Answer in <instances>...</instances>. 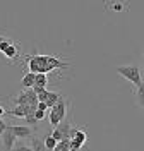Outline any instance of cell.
I'll return each instance as SVG.
<instances>
[{
    "label": "cell",
    "instance_id": "ba28073f",
    "mask_svg": "<svg viewBox=\"0 0 144 151\" xmlns=\"http://www.w3.org/2000/svg\"><path fill=\"white\" fill-rule=\"evenodd\" d=\"M36 108H38V105H16L14 108L7 110V115L24 119L28 113H34V112H36Z\"/></svg>",
    "mask_w": 144,
    "mask_h": 151
},
{
    "label": "cell",
    "instance_id": "5b68a950",
    "mask_svg": "<svg viewBox=\"0 0 144 151\" xmlns=\"http://www.w3.org/2000/svg\"><path fill=\"white\" fill-rule=\"evenodd\" d=\"M87 139V134L84 129H74L70 131V151H76V150H81L84 146V142Z\"/></svg>",
    "mask_w": 144,
    "mask_h": 151
},
{
    "label": "cell",
    "instance_id": "30bf717a",
    "mask_svg": "<svg viewBox=\"0 0 144 151\" xmlns=\"http://www.w3.org/2000/svg\"><path fill=\"white\" fill-rule=\"evenodd\" d=\"M60 98H62V94L58 93V91H48V89H45V91H41V93L38 94V100L47 101V105L50 106V108L57 103Z\"/></svg>",
    "mask_w": 144,
    "mask_h": 151
},
{
    "label": "cell",
    "instance_id": "9a60e30c",
    "mask_svg": "<svg viewBox=\"0 0 144 151\" xmlns=\"http://www.w3.org/2000/svg\"><path fill=\"white\" fill-rule=\"evenodd\" d=\"M55 151H70V137H64L57 142Z\"/></svg>",
    "mask_w": 144,
    "mask_h": 151
},
{
    "label": "cell",
    "instance_id": "7402d4cb",
    "mask_svg": "<svg viewBox=\"0 0 144 151\" xmlns=\"http://www.w3.org/2000/svg\"><path fill=\"white\" fill-rule=\"evenodd\" d=\"M7 125H9V124H7L4 119H2V117H0V136L4 134V131H5V129H7Z\"/></svg>",
    "mask_w": 144,
    "mask_h": 151
},
{
    "label": "cell",
    "instance_id": "603a6c76",
    "mask_svg": "<svg viewBox=\"0 0 144 151\" xmlns=\"http://www.w3.org/2000/svg\"><path fill=\"white\" fill-rule=\"evenodd\" d=\"M38 108H39V110H48L50 106L47 105V101H41V100H39V101H38Z\"/></svg>",
    "mask_w": 144,
    "mask_h": 151
},
{
    "label": "cell",
    "instance_id": "2e32d148",
    "mask_svg": "<svg viewBox=\"0 0 144 151\" xmlns=\"http://www.w3.org/2000/svg\"><path fill=\"white\" fill-rule=\"evenodd\" d=\"M48 84V76L45 72H38L36 74V84L34 86H41V88H47Z\"/></svg>",
    "mask_w": 144,
    "mask_h": 151
},
{
    "label": "cell",
    "instance_id": "9c48e42d",
    "mask_svg": "<svg viewBox=\"0 0 144 151\" xmlns=\"http://www.w3.org/2000/svg\"><path fill=\"white\" fill-rule=\"evenodd\" d=\"M70 131H72L70 124H67V122H64V120H62L58 125H55V127H53L52 136H53L57 141H60V139H64V137H70Z\"/></svg>",
    "mask_w": 144,
    "mask_h": 151
},
{
    "label": "cell",
    "instance_id": "5bb4252c",
    "mask_svg": "<svg viewBox=\"0 0 144 151\" xmlns=\"http://www.w3.org/2000/svg\"><path fill=\"white\" fill-rule=\"evenodd\" d=\"M135 101H137V105L144 110V83L135 88Z\"/></svg>",
    "mask_w": 144,
    "mask_h": 151
},
{
    "label": "cell",
    "instance_id": "4fadbf2b",
    "mask_svg": "<svg viewBox=\"0 0 144 151\" xmlns=\"http://www.w3.org/2000/svg\"><path fill=\"white\" fill-rule=\"evenodd\" d=\"M45 150H48V151H55V146H57V139H55V137H53V136H52V132H50V134H47V136H45Z\"/></svg>",
    "mask_w": 144,
    "mask_h": 151
},
{
    "label": "cell",
    "instance_id": "d6986e66",
    "mask_svg": "<svg viewBox=\"0 0 144 151\" xmlns=\"http://www.w3.org/2000/svg\"><path fill=\"white\" fill-rule=\"evenodd\" d=\"M38 119H36V115L34 113H28L26 117H24V124H29V125H38Z\"/></svg>",
    "mask_w": 144,
    "mask_h": 151
},
{
    "label": "cell",
    "instance_id": "44dd1931",
    "mask_svg": "<svg viewBox=\"0 0 144 151\" xmlns=\"http://www.w3.org/2000/svg\"><path fill=\"white\" fill-rule=\"evenodd\" d=\"M47 112H48V110H39V108H36L34 115H36V119H38V120H43V119L47 117Z\"/></svg>",
    "mask_w": 144,
    "mask_h": 151
},
{
    "label": "cell",
    "instance_id": "cb8c5ba5",
    "mask_svg": "<svg viewBox=\"0 0 144 151\" xmlns=\"http://www.w3.org/2000/svg\"><path fill=\"white\" fill-rule=\"evenodd\" d=\"M4 115H7V108L4 105H0V117H4Z\"/></svg>",
    "mask_w": 144,
    "mask_h": 151
},
{
    "label": "cell",
    "instance_id": "ac0fdd59",
    "mask_svg": "<svg viewBox=\"0 0 144 151\" xmlns=\"http://www.w3.org/2000/svg\"><path fill=\"white\" fill-rule=\"evenodd\" d=\"M31 148H33L34 151H39V150H43V148H45V142H41L38 137H36V134H34V136L31 137Z\"/></svg>",
    "mask_w": 144,
    "mask_h": 151
},
{
    "label": "cell",
    "instance_id": "d4e9b609",
    "mask_svg": "<svg viewBox=\"0 0 144 151\" xmlns=\"http://www.w3.org/2000/svg\"><path fill=\"white\" fill-rule=\"evenodd\" d=\"M143 57H144V55H143Z\"/></svg>",
    "mask_w": 144,
    "mask_h": 151
},
{
    "label": "cell",
    "instance_id": "8992f818",
    "mask_svg": "<svg viewBox=\"0 0 144 151\" xmlns=\"http://www.w3.org/2000/svg\"><path fill=\"white\" fill-rule=\"evenodd\" d=\"M0 141H2V146H4V150H14L16 148V141H17V136H16V132L12 129V125H7V129L4 131V134L0 136Z\"/></svg>",
    "mask_w": 144,
    "mask_h": 151
},
{
    "label": "cell",
    "instance_id": "3957f363",
    "mask_svg": "<svg viewBox=\"0 0 144 151\" xmlns=\"http://www.w3.org/2000/svg\"><path fill=\"white\" fill-rule=\"evenodd\" d=\"M117 72H118L120 76H124L125 79H127L129 83H132L135 88H137V86H141L144 83L143 76H141V69H139L137 65H132V64L118 65V67H117Z\"/></svg>",
    "mask_w": 144,
    "mask_h": 151
},
{
    "label": "cell",
    "instance_id": "277c9868",
    "mask_svg": "<svg viewBox=\"0 0 144 151\" xmlns=\"http://www.w3.org/2000/svg\"><path fill=\"white\" fill-rule=\"evenodd\" d=\"M38 93L34 91V88H24L12 98L14 105H38Z\"/></svg>",
    "mask_w": 144,
    "mask_h": 151
},
{
    "label": "cell",
    "instance_id": "ffe728a7",
    "mask_svg": "<svg viewBox=\"0 0 144 151\" xmlns=\"http://www.w3.org/2000/svg\"><path fill=\"white\" fill-rule=\"evenodd\" d=\"M125 9H127V7L122 5V4H118V2H115V4L112 5V10H113V12H124Z\"/></svg>",
    "mask_w": 144,
    "mask_h": 151
},
{
    "label": "cell",
    "instance_id": "6da1fadb",
    "mask_svg": "<svg viewBox=\"0 0 144 151\" xmlns=\"http://www.w3.org/2000/svg\"><path fill=\"white\" fill-rule=\"evenodd\" d=\"M26 65L31 72H52L55 69H67L69 64L65 60L58 58L57 55H39V53H33V55H26Z\"/></svg>",
    "mask_w": 144,
    "mask_h": 151
},
{
    "label": "cell",
    "instance_id": "52a82bcc",
    "mask_svg": "<svg viewBox=\"0 0 144 151\" xmlns=\"http://www.w3.org/2000/svg\"><path fill=\"white\" fill-rule=\"evenodd\" d=\"M12 129L16 132L17 139H31V137L36 134V131H38L36 125H29V124H24V125H12Z\"/></svg>",
    "mask_w": 144,
    "mask_h": 151
},
{
    "label": "cell",
    "instance_id": "7a4b0ae2",
    "mask_svg": "<svg viewBox=\"0 0 144 151\" xmlns=\"http://www.w3.org/2000/svg\"><path fill=\"white\" fill-rule=\"evenodd\" d=\"M65 115H67V100L62 94V98L48 110V122L55 127V125H58V124L65 119Z\"/></svg>",
    "mask_w": 144,
    "mask_h": 151
},
{
    "label": "cell",
    "instance_id": "8fae6325",
    "mask_svg": "<svg viewBox=\"0 0 144 151\" xmlns=\"http://www.w3.org/2000/svg\"><path fill=\"white\" fill-rule=\"evenodd\" d=\"M2 55L5 57L7 60H10V62H16V60L19 58V55H21V47H19V43H17V41H12L9 47L2 52Z\"/></svg>",
    "mask_w": 144,
    "mask_h": 151
},
{
    "label": "cell",
    "instance_id": "7c38bea8",
    "mask_svg": "<svg viewBox=\"0 0 144 151\" xmlns=\"http://www.w3.org/2000/svg\"><path fill=\"white\" fill-rule=\"evenodd\" d=\"M21 84L22 88H33V86L36 84V72H26V74L22 76V81H21Z\"/></svg>",
    "mask_w": 144,
    "mask_h": 151
},
{
    "label": "cell",
    "instance_id": "e0dca14e",
    "mask_svg": "<svg viewBox=\"0 0 144 151\" xmlns=\"http://www.w3.org/2000/svg\"><path fill=\"white\" fill-rule=\"evenodd\" d=\"M12 41H14L12 38L5 36V35H0V53H2V52H4L5 48L9 47V45H10V43H12Z\"/></svg>",
    "mask_w": 144,
    "mask_h": 151
}]
</instances>
